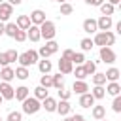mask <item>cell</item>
<instances>
[{"mask_svg": "<svg viewBox=\"0 0 121 121\" xmlns=\"http://www.w3.org/2000/svg\"><path fill=\"white\" fill-rule=\"evenodd\" d=\"M95 102H96V100L93 98V95H91L89 91L83 93V95H79V106H81V108H91Z\"/></svg>", "mask_w": 121, "mask_h": 121, "instance_id": "obj_19", "label": "cell"}, {"mask_svg": "<svg viewBox=\"0 0 121 121\" xmlns=\"http://www.w3.org/2000/svg\"><path fill=\"white\" fill-rule=\"evenodd\" d=\"M42 108H43L45 112L53 113V112L57 110V98H53V96H45V98L42 100Z\"/></svg>", "mask_w": 121, "mask_h": 121, "instance_id": "obj_16", "label": "cell"}, {"mask_svg": "<svg viewBox=\"0 0 121 121\" xmlns=\"http://www.w3.org/2000/svg\"><path fill=\"white\" fill-rule=\"evenodd\" d=\"M36 64H38V70H40L42 74H49V72L53 70V64H51V60H47V59H40Z\"/></svg>", "mask_w": 121, "mask_h": 121, "instance_id": "obj_21", "label": "cell"}, {"mask_svg": "<svg viewBox=\"0 0 121 121\" xmlns=\"http://www.w3.org/2000/svg\"><path fill=\"white\" fill-rule=\"evenodd\" d=\"M43 121H45V119H43Z\"/></svg>", "mask_w": 121, "mask_h": 121, "instance_id": "obj_59", "label": "cell"}, {"mask_svg": "<svg viewBox=\"0 0 121 121\" xmlns=\"http://www.w3.org/2000/svg\"><path fill=\"white\" fill-rule=\"evenodd\" d=\"M112 6H117V4H121V0H108Z\"/></svg>", "mask_w": 121, "mask_h": 121, "instance_id": "obj_50", "label": "cell"}, {"mask_svg": "<svg viewBox=\"0 0 121 121\" xmlns=\"http://www.w3.org/2000/svg\"><path fill=\"white\" fill-rule=\"evenodd\" d=\"M6 57H8V60H9V64H11V62H15V60H17L19 53H17L15 49H8V51H6Z\"/></svg>", "mask_w": 121, "mask_h": 121, "instance_id": "obj_42", "label": "cell"}, {"mask_svg": "<svg viewBox=\"0 0 121 121\" xmlns=\"http://www.w3.org/2000/svg\"><path fill=\"white\" fill-rule=\"evenodd\" d=\"M115 32H119V34H121V23H115Z\"/></svg>", "mask_w": 121, "mask_h": 121, "instance_id": "obj_49", "label": "cell"}, {"mask_svg": "<svg viewBox=\"0 0 121 121\" xmlns=\"http://www.w3.org/2000/svg\"><path fill=\"white\" fill-rule=\"evenodd\" d=\"M87 91H89V85H87L85 79H74V83H72V93L83 95V93H87Z\"/></svg>", "mask_w": 121, "mask_h": 121, "instance_id": "obj_11", "label": "cell"}, {"mask_svg": "<svg viewBox=\"0 0 121 121\" xmlns=\"http://www.w3.org/2000/svg\"><path fill=\"white\" fill-rule=\"evenodd\" d=\"M17 30H19V26H17L15 23H11V21H8V23H4V34H6V36H9V38H13Z\"/></svg>", "mask_w": 121, "mask_h": 121, "instance_id": "obj_25", "label": "cell"}, {"mask_svg": "<svg viewBox=\"0 0 121 121\" xmlns=\"http://www.w3.org/2000/svg\"><path fill=\"white\" fill-rule=\"evenodd\" d=\"M40 26V36L47 42V40H55V34H57V26H55V23L53 21H49V19H45L42 25H38Z\"/></svg>", "mask_w": 121, "mask_h": 121, "instance_id": "obj_4", "label": "cell"}, {"mask_svg": "<svg viewBox=\"0 0 121 121\" xmlns=\"http://www.w3.org/2000/svg\"><path fill=\"white\" fill-rule=\"evenodd\" d=\"M45 47H47V49L51 51V55L59 51V43H57L55 40H47V42H45Z\"/></svg>", "mask_w": 121, "mask_h": 121, "instance_id": "obj_41", "label": "cell"}, {"mask_svg": "<svg viewBox=\"0 0 121 121\" xmlns=\"http://www.w3.org/2000/svg\"><path fill=\"white\" fill-rule=\"evenodd\" d=\"M83 68H85V72H87V76H91V74H95L96 72V62L95 60H83Z\"/></svg>", "mask_w": 121, "mask_h": 121, "instance_id": "obj_30", "label": "cell"}, {"mask_svg": "<svg viewBox=\"0 0 121 121\" xmlns=\"http://www.w3.org/2000/svg\"><path fill=\"white\" fill-rule=\"evenodd\" d=\"M57 2H60V4H62V2H68V0H57Z\"/></svg>", "mask_w": 121, "mask_h": 121, "instance_id": "obj_53", "label": "cell"}, {"mask_svg": "<svg viewBox=\"0 0 121 121\" xmlns=\"http://www.w3.org/2000/svg\"><path fill=\"white\" fill-rule=\"evenodd\" d=\"M0 79L9 83L11 79H15V70L11 66H0Z\"/></svg>", "mask_w": 121, "mask_h": 121, "instance_id": "obj_13", "label": "cell"}, {"mask_svg": "<svg viewBox=\"0 0 121 121\" xmlns=\"http://www.w3.org/2000/svg\"><path fill=\"white\" fill-rule=\"evenodd\" d=\"M40 85H42V87H45V89L53 87V79H51V74H42V78H40Z\"/></svg>", "mask_w": 121, "mask_h": 121, "instance_id": "obj_34", "label": "cell"}, {"mask_svg": "<svg viewBox=\"0 0 121 121\" xmlns=\"http://www.w3.org/2000/svg\"><path fill=\"white\" fill-rule=\"evenodd\" d=\"M8 2H9V4H11V6H19V4H21V2H23V0H8Z\"/></svg>", "mask_w": 121, "mask_h": 121, "instance_id": "obj_48", "label": "cell"}, {"mask_svg": "<svg viewBox=\"0 0 121 121\" xmlns=\"http://www.w3.org/2000/svg\"><path fill=\"white\" fill-rule=\"evenodd\" d=\"M59 115H70V112H72V106H70V100H60V102H57V110H55Z\"/></svg>", "mask_w": 121, "mask_h": 121, "instance_id": "obj_14", "label": "cell"}, {"mask_svg": "<svg viewBox=\"0 0 121 121\" xmlns=\"http://www.w3.org/2000/svg\"><path fill=\"white\" fill-rule=\"evenodd\" d=\"M40 60V55H38V51H34V49H28V51H25V53H19V57H17V62H19V66H32V64H36Z\"/></svg>", "mask_w": 121, "mask_h": 121, "instance_id": "obj_3", "label": "cell"}, {"mask_svg": "<svg viewBox=\"0 0 121 121\" xmlns=\"http://www.w3.org/2000/svg\"><path fill=\"white\" fill-rule=\"evenodd\" d=\"M38 55H40V59H49V57H51V51H49L45 45H42V47L38 49Z\"/></svg>", "mask_w": 121, "mask_h": 121, "instance_id": "obj_43", "label": "cell"}, {"mask_svg": "<svg viewBox=\"0 0 121 121\" xmlns=\"http://www.w3.org/2000/svg\"><path fill=\"white\" fill-rule=\"evenodd\" d=\"M98 8H100V13L102 15H113V11H115V6H112L110 2H102Z\"/></svg>", "mask_w": 121, "mask_h": 121, "instance_id": "obj_28", "label": "cell"}, {"mask_svg": "<svg viewBox=\"0 0 121 121\" xmlns=\"http://www.w3.org/2000/svg\"><path fill=\"white\" fill-rule=\"evenodd\" d=\"M26 40H30V42H40L42 40V36H40V26L38 25H30L28 28H26Z\"/></svg>", "mask_w": 121, "mask_h": 121, "instance_id": "obj_10", "label": "cell"}, {"mask_svg": "<svg viewBox=\"0 0 121 121\" xmlns=\"http://www.w3.org/2000/svg\"><path fill=\"white\" fill-rule=\"evenodd\" d=\"M112 110L115 113H121V95L113 96V102H112Z\"/></svg>", "mask_w": 121, "mask_h": 121, "instance_id": "obj_38", "label": "cell"}, {"mask_svg": "<svg viewBox=\"0 0 121 121\" xmlns=\"http://www.w3.org/2000/svg\"><path fill=\"white\" fill-rule=\"evenodd\" d=\"M13 40H15V42H19V43H23V42L26 40V30H21V28H19V30L15 32Z\"/></svg>", "mask_w": 121, "mask_h": 121, "instance_id": "obj_40", "label": "cell"}, {"mask_svg": "<svg viewBox=\"0 0 121 121\" xmlns=\"http://www.w3.org/2000/svg\"><path fill=\"white\" fill-rule=\"evenodd\" d=\"M79 119H83V115L81 113H74V115H64L62 121H79Z\"/></svg>", "mask_w": 121, "mask_h": 121, "instance_id": "obj_44", "label": "cell"}, {"mask_svg": "<svg viewBox=\"0 0 121 121\" xmlns=\"http://www.w3.org/2000/svg\"><path fill=\"white\" fill-rule=\"evenodd\" d=\"M112 26H113L112 15H100V17L96 19V28H98V30H110Z\"/></svg>", "mask_w": 121, "mask_h": 121, "instance_id": "obj_8", "label": "cell"}, {"mask_svg": "<svg viewBox=\"0 0 121 121\" xmlns=\"http://www.w3.org/2000/svg\"><path fill=\"white\" fill-rule=\"evenodd\" d=\"M104 76H106V81H117L119 76H121V72H119V68L112 66V68H108V70L104 72Z\"/></svg>", "mask_w": 121, "mask_h": 121, "instance_id": "obj_22", "label": "cell"}, {"mask_svg": "<svg viewBox=\"0 0 121 121\" xmlns=\"http://www.w3.org/2000/svg\"><path fill=\"white\" fill-rule=\"evenodd\" d=\"M91 81H93V85H106V76H104V72H95V74H91Z\"/></svg>", "mask_w": 121, "mask_h": 121, "instance_id": "obj_27", "label": "cell"}, {"mask_svg": "<svg viewBox=\"0 0 121 121\" xmlns=\"http://www.w3.org/2000/svg\"><path fill=\"white\" fill-rule=\"evenodd\" d=\"M2 102H4V98H2V95H0V106H2Z\"/></svg>", "mask_w": 121, "mask_h": 121, "instance_id": "obj_52", "label": "cell"}, {"mask_svg": "<svg viewBox=\"0 0 121 121\" xmlns=\"http://www.w3.org/2000/svg\"><path fill=\"white\" fill-rule=\"evenodd\" d=\"M79 121H87V119H85V117H83V119H79Z\"/></svg>", "mask_w": 121, "mask_h": 121, "instance_id": "obj_55", "label": "cell"}, {"mask_svg": "<svg viewBox=\"0 0 121 121\" xmlns=\"http://www.w3.org/2000/svg\"><path fill=\"white\" fill-rule=\"evenodd\" d=\"M104 89H106V93H108V95H112V96L121 95V85H119V81H110Z\"/></svg>", "mask_w": 121, "mask_h": 121, "instance_id": "obj_20", "label": "cell"}, {"mask_svg": "<svg viewBox=\"0 0 121 121\" xmlns=\"http://www.w3.org/2000/svg\"><path fill=\"white\" fill-rule=\"evenodd\" d=\"M93 43L100 45V47H112L115 43V34L112 30H98V32H95Z\"/></svg>", "mask_w": 121, "mask_h": 121, "instance_id": "obj_1", "label": "cell"}, {"mask_svg": "<svg viewBox=\"0 0 121 121\" xmlns=\"http://www.w3.org/2000/svg\"><path fill=\"white\" fill-rule=\"evenodd\" d=\"M91 95H93L95 100H102V98L106 96V89H104V85H95L93 91H91Z\"/></svg>", "mask_w": 121, "mask_h": 121, "instance_id": "obj_26", "label": "cell"}, {"mask_svg": "<svg viewBox=\"0 0 121 121\" xmlns=\"http://www.w3.org/2000/svg\"><path fill=\"white\" fill-rule=\"evenodd\" d=\"M72 72H74V76H76V79H85V78H87V72H85V68H83V64H76V68H74Z\"/></svg>", "mask_w": 121, "mask_h": 121, "instance_id": "obj_31", "label": "cell"}, {"mask_svg": "<svg viewBox=\"0 0 121 121\" xmlns=\"http://www.w3.org/2000/svg\"><path fill=\"white\" fill-rule=\"evenodd\" d=\"M79 47H81V51L85 53V51H91V49L95 47V43H93V40H91V38H83V40L79 42Z\"/></svg>", "mask_w": 121, "mask_h": 121, "instance_id": "obj_33", "label": "cell"}, {"mask_svg": "<svg viewBox=\"0 0 121 121\" xmlns=\"http://www.w3.org/2000/svg\"><path fill=\"white\" fill-rule=\"evenodd\" d=\"M57 93H59V98H60V100H70V96H72V91H68V89H64V87L57 89Z\"/></svg>", "mask_w": 121, "mask_h": 121, "instance_id": "obj_37", "label": "cell"}, {"mask_svg": "<svg viewBox=\"0 0 121 121\" xmlns=\"http://www.w3.org/2000/svg\"><path fill=\"white\" fill-rule=\"evenodd\" d=\"M28 17H30V25H42L45 21V11L43 9H32Z\"/></svg>", "mask_w": 121, "mask_h": 121, "instance_id": "obj_9", "label": "cell"}, {"mask_svg": "<svg viewBox=\"0 0 121 121\" xmlns=\"http://www.w3.org/2000/svg\"><path fill=\"white\" fill-rule=\"evenodd\" d=\"M32 96H36V98H38V100L42 102V100H43L45 96H49V91H47L45 87H42V85H38V87L34 89V95H32Z\"/></svg>", "mask_w": 121, "mask_h": 121, "instance_id": "obj_29", "label": "cell"}, {"mask_svg": "<svg viewBox=\"0 0 121 121\" xmlns=\"http://www.w3.org/2000/svg\"><path fill=\"white\" fill-rule=\"evenodd\" d=\"M59 72L62 74V76H66V74H72V70H74V64H72V60H68V59H62L60 57V60H59Z\"/></svg>", "mask_w": 121, "mask_h": 121, "instance_id": "obj_12", "label": "cell"}, {"mask_svg": "<svg viewBox=\"0 0 121 121\" xmlns=\"http://www.w3.org/2000/svg\"><path fill=\"white\" fill-rule=\"evenodd\" d=\"M2 2H4V0H0V4H2Z\"/></svg>", "mask_w": 121, "mask_h": 121, "instance_id": "obj_57", "label": "cell"}, {"mask_svg": "<svg viewBox=\"0 0 121 121\" xmlns=\"http://www.w3.org/2000/svg\"><path fill=\"white\" fill-rule=\"evenodd\" d=\"M6 121H23V112H9Z\"/></svg>", "mask_w": 121, "mask_h": 121, "instance_id": "obj_39", "label": "cell"}, {"mask_svg": "<svg viewBox=\"0 0 121 121\" xmlns=\"http://www.w3.org/2000/svg\"><path fill=\"white\" fill-rule=\"evenodd\" d=\"M74 13V6L70 2H62L60 4V15H72Z\"/></svg>", "mask_w": 121, "mask_h": 121, "instance_id": "obj_35", "label": "cell"}, {"mask_svg": "<svg viewBox=\"0 0 121 121\" xmlns=\"http://www.w3.org/2000/svg\"><path fill=\"white\" fill-rule=\"evenodd\" d=\"M72 55H74V51H72V49H64V51H62V59H68V60H70V59H72Z\"/></svg>", "mask_w": 121, "mask_h": 121, "instance_id": "obj_47", "label": "cell"}, {"mask_svg": "<svg viewBox=\"0 0 121 121\" xmlns=\"http://www.w3.org/2000/svg\"><path fill=\"white\" fill-rule=\"evenodd\" d=\"M11 15H13V6L9 2H2L0 4V21L2 23H8Z\"/></svg>", "mask_w": 121, "mask_h": 121, "instance_id": "obj_7", "label": "cell"}, {"mask_svg": "<svg viewBox=\"0 0 121 121\" xmlns=\"http://www.w3.org/2000/svg\"><path fill=\"white\" fill-rule=\"evenodd\" d=\"M51 79H53V87L55 89H60V87H64V76L59 72V74H55V76H51Z\"/></svg>", "mask_w": 121, "mask_h": 121, "instance_id": "obj_32", "label": "cell"}, {"mask_svg": "<svg viewBox=\"0 0 121 121\" xmlns=\"http://www.w3.org/2000/svg\"><path fill=\"white\" fill-rule=\"evenodd\" d=\"M83 32H87V34H95V32H98V28H96V19H85L83 21Z\"/></svg>", "mask_w": 121, "mask_h": 121, "instance_id": "obj_18", "label": "cell"}, {"mask_svg": "<svg viewBox=\"0 0 121 121\" xmlns=\"http://www.w3.org/2000/svg\"><path fill=\"white\" fill-rule=\"evenodd\" d=\"M0 36H4V23L0 21Z\"/></svg>", "mask_w": 121, "mask_h": 121, "instance_id": "obj_51", "label": "cell"}, {"mask_svg": "<svg viewBox=\"0 0 121 121\" xmlns=\"http://www.w3.org/2000/svg\"><path fill=\"white\" fill-rule=\"evenodd\" d=\"M98 55H100V60H102L104 64H113L115 59H117V55H115V51H113L112 47H100Z\"/></svg>", "mask_w": 121, "mask_h": 121, "instance_id": "obj_5", "label": "cell"}, {"mask_svg": "<svg viewBox=\"0 0 121 121\" xmlns=\"http://www.w3.org/2000/svg\"><path fill=\"white\" fill-rule=\"evenodd\" d=\"M98 121H108V119H106V117H104V119H98Z\"/></svg>", "mask_w": 121, "mask_h": 121, "instance_id": "obj_54", "label": "cell"}, {"mask_svg": "<svg viewBox=\"0 0 121 121\" xmlns=\"http://www.w3.org/2000/svg\"><path fill=\"white\" fill-rule=\"evenodd\" d=\"M91 115H93V119H104L106 117V108L104 106H100V104H93L91 106Z\"/></svg>", "mask_w": 121, "mask_h": 121, "instance_id": "obj_17", "label": "cell"}, {"mask_svg": "<svg viewBox=\"0 0 121 121\" xmlns=\"http://www.w3.org/2000/svg\"><path fill=\"white\" fill-rule=\"evenodd\" d=\"M21 104H23V106H21V112L26 113V115H34V113H38V112L42 110V102H40L36 96H26Z\"/></svg>", "mask_w": 121, "mask_h": 121, "instance_id": "obj_2", "label": "cell"}, {"mask_svg": "<svg viewBox=\"0 0 121 121\" xmlns=\"http://www.w3.org/2000/svg\"><path fill=\"white\" fill-rule=\"evenodd\" d=\"M0 66H9V60H8V57H6V51L0 53Z\"/></svg>", "mask_w": 121, "mask_h": 121, "instance_id": "obj_45", "label": "cell"}, {"mask_svg": "<svg viewBox=\"0 0 121 121\" xmlns=\"http://www.w3.org/2000/svg\"><path fill=\"white\" fill-rule=\"evenodd\" d=\"M0 95H2L4 100H13L15 89L11 87V83H8V81H0Z\"/></svg>", "mask_w": 121, "mask_h": 121, "instance_id": "obj_6", "label": "cell"}, {"mask_svg": "<svg viewBox=\"0 0 121 121\" xmlns=\"http://www.w3.org/2000/svg\"><path fill=\"white\" fill-rule=\"evenodd\" d=\"M51 2H57V0H51Z\"/></svg>", "mask_w": 121, "mask_h": 121, "instance_id": "obj_56", "label": "cell"}, {"mask_svg": "<svg viewBox=\"0 0 121 121\" xmlns=\"http://www.w3.org/2000/svg\"><path fill=\"white\" fill-rule=\"evenodd\" d=\"M15 25H17L21 30H26V28L30 26V17H28V15H17Z\"/></svg>", "mask_w": 121, "mask_h": 121, "instance_id": "obj_23", "label": "cell"}, {"mask_svg": "<svg viewBox=\"0 0 121 121\" xmlns=\"http://www.w3.org/2000/svg\"><path fill=\"white\" fill-rule=\"evenodd\" d=\"M26 96H30V89H28L26 85H19V87L15 89V95H13V98H15V100H19V102H23Z\"/></svg>", "mask_w": 121, "mask_h": 121, "instance_id": "obj_15", "label": "cell"}, {"mask_svg": "<svg viewBox=\"0 0 121 121\" xmlns=\"http://www.w3.org/2000/svg\"><path fill=\"white\" fill-rule=\"evenodd\" d=\"M70 60H72V64H83V60H85V53H83V51H78V53L74 51V55H72Z\"/></svg>", "mask_w": 121, "mask_h": 121, "instance_id": "obj_36", "label": "cell"}, {"mask_svg": "<svg viewBox=\"0 0 121 121\" xmlns=\"http://www.w3.org/2000/svg\"><path fill=\"white\" fill-rule=\"evenodd\" d=\"M15 78L21 79V81H25V79L30 78V70H28L26 66H17V68H15Z\"/></svg>", "mask_w": 121, "mask_h": 121, "instance_id": "obj_24", "label": "cell"}, {"mask_svg": "<svg viewBox=\"0 0 121 121\" xmlns=\"http://www.w3.org/2000/svg\"><path fill=\"white\" fill-rule=\"evenodd\" d=\"M0 121H2V117H0Z\"/></svg>", "mask_w": 121, "mask_h": 121, "instance_id": "obj_58", "label": "cell"}, {"mask_svg": "<svg viewBox=\"0 0 121 121\" xmlns=\"http://www.w3.org/2000/svg\"><path fill=\"white\" fill-rule=\"evenodd\" d=\"M83 2H85L87 6H95V8H98V6H100L102 2H106V0H83Z\"/></svg>", "mask_w": 121, "mask_h": 121, "instance_id": "obj_46", "label": "cell"}]
</instances>
